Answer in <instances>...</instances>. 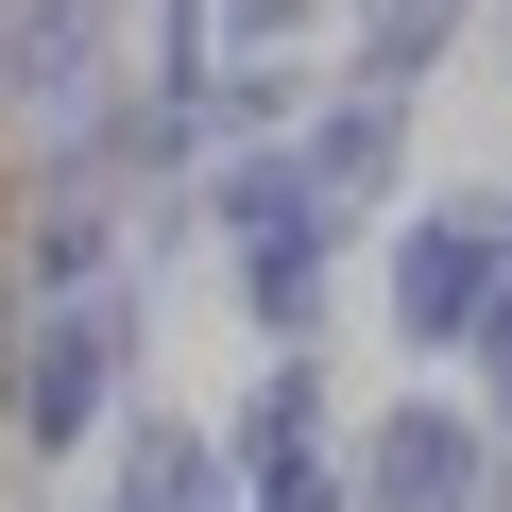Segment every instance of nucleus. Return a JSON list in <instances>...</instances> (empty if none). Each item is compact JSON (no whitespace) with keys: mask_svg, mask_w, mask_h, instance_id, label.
Returning <instances> with one entry per match:
<instances>
[{"mask_svg":"<svg viewBox=\"0 0 512 512\" xmlns=\"http://www.w3.org/2000/svg\"><path fill=\"white\" fill-rule=\"evenodd\" d=\"M359 495H376V512H461V495H478V427H461V410H393Z\"/></svg>","mask_w":512,"mask_h":512,"instance_id":"3","label":"nucleus"},{"mask_svg":"<svg viewBox=\"0 0 512 512\" xmlns=\"http://www.w3.org/2000/svg\"><path fill=\"white\" fill-rule=\"evenodd\" d=\"M495 256H512V222H495V205H427V222H410V256H393V325H410V342H461V325H478V291H495Z\"/></svg>","mask_w":512,"mask_h":512,"instance_id":"2","label":"nucleus"},{"mask_svg":"<svg viewBox=\"0 0 512 512\" xmlns=\"http://www.w3.org/2000/svg\"><path fill=\"white\" fill-rule=\"evenodd\" d=\"M444 35H461V0H359V69H376V103H393Z\"/></svg>","mask_w":512,"mask_h":512,"instance_id":"5","label":"nucleus"},{"mask_svg":"<svg viewBox=\"0 0 512 512\" xmlns=\"http://www.w3.org/2000/svg\"><path fill=\"white\" fill-rule=\"evenodd\" d=\"M120 512H188V427H137V461H120Z\"/></svg>","mask_w":512,"mask_h":512,"instance_id":"7","label":"nucleus"},{"mask_svg":"<svg viewBox=\"0 0 512 512\" xmlns=\"http://www.w3.org/2000/svg\"><path fill=\"white\" fill-rule=\"evenodd\" d=\"M478 342H495V393H512V256H495V291H478Z\"/></svg>","mask_w":512,"mask_h":512,"instance_id":"8","label":"nucleus"},{"mask_svg":"<svg viewBox=\"0 0 512 512\" xmlns=\"http://www.w3.org/2000/svg\"><path fill=\"white\" fill-rule=\"evenodd\" d=\"M205 18H222V35H205V52H256V69H274V52H291V35H308V18H325V0H205Z\"/></svg>","mask_w":512,"mask_h":512,"instance_id":"6","label":"nucleus"},{"mask_svg":"<svg viewBox=\"0 0 512 512\" xmlns=\"http://www.w3.org/2000/svg\"><path fill=\"white\" fill-rule=\"evenodd\" d=\"M103 393H120V308H103V291L35 308V342H18V444H86Z\"/></svg>","mask_w":512,"mask_h":512,"instance_id":"1","label":"nucleus"},{"mask_svg":"<svg viewBox=\"0 0 512 512\" xmlns=\"http://www.w3.org/2000/svg\"><path fill=\"white\" fill-rule=\"evenodd\" d=\"M0 325H18V308H0Z\"/></svg>","mask_w":512,"mask_h":512,"instance_id":"9","label":"nucleus"},{"mask_svg":"<svg viewBox=\"0 0 512 512\" xmlns=\"http://www.w3.org/2000/svg\"><path fill=\"white\" fill-rule=\"evenodd\" d=\"M291 188H308L325 222H359V205L393 188V103H325V120H308V154H291Z\"/></svg>","mask_w":512,"mask_h":512,"instance_id":"4","label":"nucleus"}]
</instances>
